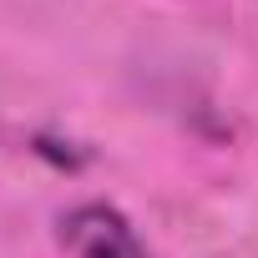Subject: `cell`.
I'll list each match as a JSON object with an SVG mask.
<instances>
[{"instance_id":"obj_1","label":"cell","mask_w":258,"mask_h":258,"mask_svg":"<svg viewBox=\"0 0 258 258\" xmlns=\"http://www.w3.org/2000/svg\"><path fill=\"white\" fill-rule=\"evenodd\" d=\"M56 238L71 258H152L137 228L111 203H76L56 218Z\"/></svg>"}]
</instances>
